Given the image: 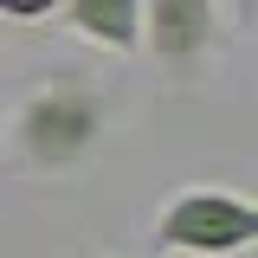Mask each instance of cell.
<instances>
[{
  "label": "cell",
  "mask_w": 258,
  "mask_h": 258,
  "mask_svg": "<svg viewBox=\"0 0 258 258\" xmlns=\"http://www.w3.org/2000/svg\"><path fill=\"white\" fill-rule=\"evenodd\" d=\"M110 97L84 84V78H52L13 110V155L26 161L32 174L58 181V174H78L84 161L103 149L110 136Z\"/></svg>",
  "instance_id": "1"
},
{
  "label": "cell",
  "mask_w": 258,
  "mask_h": 258,
  "mask_svg": "<svg viewBox=\"0 0 258 258\" xmlns=\"http://www.w3.org/2000/svg\"><path fill=\"white\" fill-rule=\"evenodd\" d=\"M155 245L181 258H232L258 239V207L232 187H181L155 213Z\"/></svg>",
  "instance_id": "2"
},
{
  "label": "cell",
  "mask_w": 258,
  "mask_h": 258,
  "mask_svg": "<svg viewBox=\"0 0 258 258\" xmlns=\"http://www.w3.org/2000/svg\"><path fill=\"white\" fill-rule=\"evenodd\" d=\"M226 45L220 0H142V58H155L174 84L200 78Z\"/></svg>",
  "instance_id": "3"
},
{
  "label": "cell",
  "mask_w": 258,
  "mask_h": 258,
  "mask_svg": "<svg viewBox=\"0 0 258 258\" xmlns=\"http://www.w3.org/2000/svg\"><path fill=\"white\" fill-rule=\"evenodd\" d=\"M58 20L110 58H142V0H58Z\"/></svg>",
  "instance_id": "4"
},
{
  "label": "cell",
  "mask_w": 258,
  "mask_h": 258,
  "mask_svg": "<svg viewBox=\"0 0 258 258\" xmlns=\"http://www.w3.org/2000/svg\"><path fill=\"white\" fill-rule=\"evenodd\" d=\"M52 13H58V0H0V20H20V26L52 20Z\"/></svg>",
  "instance_id": "5"
},
{
  "label": "cell",
  "mask_w": 258,
  "mask_h": 258,
  "mask_svg": "<svg viewBox=\"0 0 258 258\" xmlns=\"http://www.w3.org/2000/svg\"><path fill=\"white\" fill-rule=\"evenodd\" d=\"M78 258H97V252H78Z\"/></svg>",
  "instance_id": "6"
}]
</instances>
